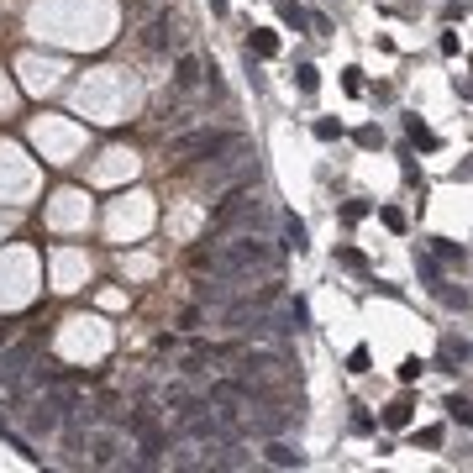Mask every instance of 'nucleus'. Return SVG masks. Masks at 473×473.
I'll return each instance as SVG.
<instances>
[{"instance_id":"f257e3e1","label":"nucleus","mask_w":473,"mask_h":473,"mask_svg":"<svg viewBox=\"0 0 473 473\" xmlns=\"http://www.w3.org/2000/svg\"><path fill=\"white\" fill-rule=\"evenodd\" d=\"M189 258H195V268H211L216 279H252V273H268L279 252L258 232H242L236 242H211V248H195Z\"/></svg>"},{"instance_id":"f03ea898","label":"nucleus","mask_w":473,"mask_h":473,"mask_svg":"<svg viewBox=\"0 0 473 473\" xmlns=\"http://www.w3.org/2000/svg\"><path fill=\"white\" fill-rule=\"evenodd\" d=\"M273 221V205L263 200L252 184H236L221 195V205L211 211V226L216 232H263V226Z\"/></svg>"},{"instance_id":"7ed1b4c3","label":"nucleus","mask_w":473,"mask_h":473,"mask_svg":"<svg viewBox=\"0 0 473 473\" xmlns=\"http://www.w3.org/2000/svg\"><path fill=\"white\" fill-rule=\"evenodd\" d=\"M232 147H248V137H236V131H211V127H200V131H179L174 142H168V158H184V163H211V158H221V153H232Z\"/></svg>"},{"instance_id":"20e7f679","label":"nucleus","mask_w":473,"mask_h":473,"mask_svg":"<svg viewBox=\"0 0 473 473\" xmlns=\"http://www.w3.org/2000/svg\"><path fill=\"white\" fill-rule=\"evenodd\" d=\"M90 463L95 468H137V458H127V437L121 431H111V426H100V431H90Z\"/></svg>"},{"instance_id":"39448f33","label":"nucleus","mask_w":473,"mask_h":473,"mask_svg":"<svg viewBox=\"0 0 473 473\" xmlns=\"http://www.w3.org/2000/svg\"><path fill=\"white\" fill-rule=\"evenodd\" d=\"M32 363H37V342H11L6 353H0V378L11 384V378H22Z\"/></svg>"},{"instance_id":"423d86ee","label":"nucleus","mask_w":473,"mask_h":473,"mask_svg":"<svg viewBox=\"0 0 473 473\" xmlns=\"http://www.w3.org/2000/svg\"><path fill=\"white\" fill-rule=\"evenodd\" d=\"M147 47H153V53L184 47V32H179V22H168V16H153V22H147Z\"/></svg>"},{"instance_id":"0eeeda50","label":"nucleus","mask_w":473,"mask_h":473,"mask_svg":"<svg viewBox=\"0 0 473 473\" xmlns=\"http://www.w3.org/2000/svg\"><path fill=\"white\" fill-rule=\"evenodd\" d=\"M263 458H268L273 468H300V463H305V452H295L289 442H279V437H273L268 447H263Z\"/></svg>"},{"instance_id":"6e6552de","label":"nucleus","mask_w":473,"mask_h":473,"mask_svg":"<svg viewBox=\"0 0 473 473\" xmlns=\"http://www.w3.org/2000/svg\"><path fill=\"white\" fill-rule=\"evenodd\" d=\"M200 58H195V53H179V63H174V84H184V90H189V84H195V79H200Z\"/></svg>"},{"instance_id":"1a4fd4ad","label":"nucleus","mask_w":473,"mask_h":473,"mask_svg":"<svg viewBox=\"0 0 473 473\" xmlns=\"http://www.w3.org/2000/svg\"><path fill=\"white\" fill-rule=\"evenodd\" d=\"M252 53H258V58H273V53H279V37H273V32H252L248 58H252Z\"/></svg>"},{"instance_id":"9d476101","label":"nucleus","mask_w":473,"mask_h":473,"mask_svg":"<svg viewBox=\"0 0 473 473\" xmlns=\"http://www.w3.org/2000/svg\"><path fill=\"white\" fill-rule=\"evenodd\" d=\"M284 236H289V248H305V221H300V216H284Z\"/></svg>"},{"instance_id":"9b49d317","label":"nucleus","mask_w":473,"mask_h":473,"mask_svg":"<svg viewBox=\"0 0 473 473\" xmlns=\"http://www.w3.org/2000/svg\"><path fill=\"white\" fill-rule=\"evenodd\" d=\"M447 415H452V421H463V426H473V400L452 394V400H447Z\"/></svg>"},{"instance_id":"f8f14e48","label":"nucleus","mask_w":473,"mask_h":473,"mask_svg":"<svg viewBox=\"0 0 473 473\" xmlns=\"http://www.w3.org/2000/svg\"><path fill=\"white\" fill-rule=\"evenodd\" d=\"M279 16H284V26H295V32L305 26V11H300L295 0H284V6H279Z\"/></svg>"},{"instance_id":"ddd939ff","label":"nucleus","mask_w":473,"mask_h":473,"mask_svg":"<svg viewBox=\"0 0 473 473\" xmlns=\"http://www.w3.org/2000/svg\"><path fill=\"white\" fill-rule=\"evenodd\" d=\"M463 358H468V347H463L458 337H447V342H442V363H463Z\"/></svg>"},{"instance_id":"4468645a","label":"nucleus","mask_w":473,"mask_h":473,"mask_svg":"<svg viewBox=\"0 0 473 473\" xmlns=\"http://www.w3.org/2000/svg\"><path fill=\"white\" fill-rule=\"evenodd\" d=\"M405 421H410V405H405V400H394L390 410H384V426H405Z\"/></svg>"},{"instance_id":"2eb2a0df","label":"nucleus","mask_w":473,"mask_h":473,"mask_svg":"<svg viewBox=\"0 0 473 473\" xmlns=\"http://www.w3.org/2000/svg\"><path fill=\"white\" fill-rule=\"evenodd\" d=\"M337 131H342V127H337V121H331V116H321V121H316V137H321V142H331V137H337Z\"/></svg>"},{"instance_id":"dca6fc26","label":"nucleus","mask_w":473,"mask_h":473,"mask_svg":"<svg viewBox=\"0 0 473 473\" xmlns=\"http://www.w3.org/2000/svg\"><path fill=\"white\" fill-rule=\"evenodd\" d=\"M363 216H368L363 200H347V205H342V221H363Z\"/></svg>"},{"instance_id":"f3484780","label":"nucleus","mask_w":473,"mask_h":473,"mask_svg":"<svg viewBox=\"0 0 473 473\" xmlns=\"http://www.w3.org/2000/svg\"><path fill=\"white\" fill-rule=\"evenodd\" d=\"M316 84H321V79H316V69L305 63V69H300V90H305V95H316Z\"/></svg>"},{"instance_id":"a211bd4d","label":"nucleus","mask_w":473,"mask_h":473,"mask_svg":"<svg viewBox=\"0 0 473 473\" xmlns=\"http://www.w3.org/2000/svg\"><path fill=\"white\" fill-rule=\"evenodd\" d=\"M347 368H353V374H363V368H368V347H358V353L347 358Z\"/></svg>"},{"instance_id":"6ab92c4d","label":"nucleus","mask_w":473,"mask_h":473,"mask_svg":"<svg viewBox=\"0 0 473 473\" xmlns=\"http://www.w3.org/2000/svg\"><path fill=\"white\" fill-rule=\"evenodd\" d=\"M211 11H216V16H226V0H211Z\"/></svg>"}]
</instances>
